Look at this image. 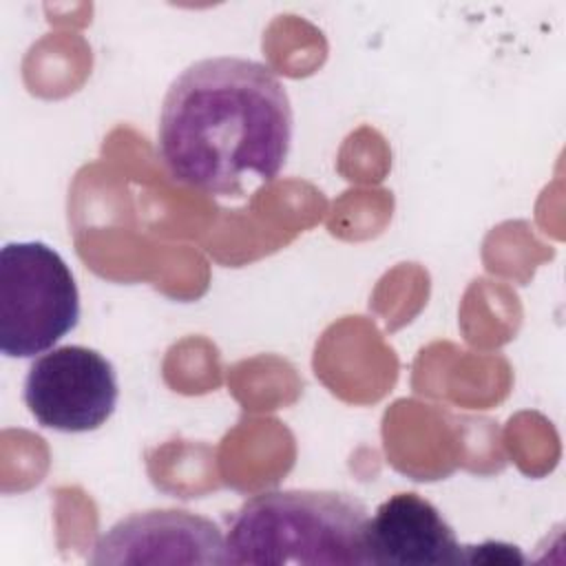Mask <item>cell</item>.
I'll return each instance as SVG.
<instances>
[{"mask_svg":"<svg viewBox=\"0 0 566 566\" xmlns=\"http://www.w3.org/2000/svg\"><path fill=\"white\" fill-rule=\"evenodd\" d=\"M93 564H226V537L197 513L155 509L113 524L91 555Z\"/></svg>","mask_w":566,"mask_h":566,"instance_id":"5","label":"cell"},{"mask_svg":"<svg viewBox=\"0 0 566 566\" xmlns=\"http://www.w3.org/2000/svg\"><path fill=\"white\" fill-rule=\"evenodd\" d=\"M80 321L75 276L44 241H11L0 252V352L33 358Z\"/></svg>","mask_w":566,"mask_h":566,"instance_id":"3","label":"cell"},{"mask_svg":"<svg viewBox=\"0 0 566 566\" xmlns=\"http://www.w3.org/2000/svg\"><path fill=\"white\" fill-rule=\"evenodd\" d=\"M517 546L502 542H484L480 546H464V564H522Z\"/></svg>","mask_w":566,"mask_h":566,"instance_id":"7","label":"cell"},{"mask_svg":"<svg viewBox=\"0 0 566 566\" xmlns=\"http://www.w3.org/2000/svg\"><path fill=\"white\" fill-rule=\"evenodd\" d=\"M292 106L274 71L245 57H206L168 86L157 155L168 175L212 197L270 184L292 144Z\"/></svg>","mask_w":566,"mask_h":566,"instance_id":"1","label":"cell"},{"mask_svg":"<svg viewBox=\"0 0 566 566\" xmlns=\"http://www.w3.org/2000/svg\"><path fill=\"white\" fill-rule=\"evenodd\" d=\"M369 564L458 566L464 546L442 513L418 493H396L367 522Z\"/></svg>","mask_w":566,"mask_h":566,"instance_id":"6","label":"cell"},{"mask_svg":"<svg viewBox=\"0 0 566 566\" xmlns=\"http://www.w3.org/2000/svg\"><path fill=\"white\" fill-rule=\"evenodd\" d=\"M117 374L84 345H62L35 358L24 378V405L38 424L64 433L99 429L115 411Z\"/></svg>","mask_w":566,"mask_h":566,"instance_id":"4","label":"cell"},{"mask_svg":"<svg viewBox=\"0 0 566 566\" xmlns=\"http://www.w3.org/2000/svg\"><path fill=\"white\" fill-rule=\"evenodd\" d=\"M367 522V506L347 493L265 491L234 513L226 537V564L365 566Z\"/></svg>","mask_w":566,"mask_h":566,"instance_id":"2","label":"cell"}]
</instances>
